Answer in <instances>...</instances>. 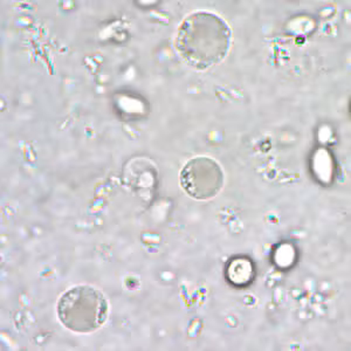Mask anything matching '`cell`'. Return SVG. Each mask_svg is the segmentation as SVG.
Instances as JSON below:
<instances>
[{
  "instance_id": "6da1fadb",
  "label": "cell",
  "mask_w": 351,
  "mask_h": 351,
  "mask_svg": "<svg viewBox=\"0 0 351 351\" xmlns=\"http://www.w3.org/2000/svg\"><path fill=\"white\" fill-rule=\"evenodd\" d=\"M231 45L232 29L228 21L210 11L189 14L176 33V51L184 62L197 71L220 64Z\"/></svg>"
},
{
  "instance_id": "7a4b0ae2",
  "label": "cell",
  "mask_w": 351,
  "mask_h": 351,
  "mask_svg": "<svg viewBox=\"0 0 351 351\" xmlns=\"http://www.w3.org/2000/svg\"><path fill=\"white\" fill-rule=\"evenodd\" d=\"M108 313V301L104 293L86 285L69 288L56 304L60 324L77 334H90L100 329L107 321Z\"/></svg>"
},
{
  "instance_id": "3957f363",
  "label": "cell",
  "mask_w": 351,
  "mask_h": 351,
  "mask_svg": "<svg viewBox=\"0 0 351 351\" xmlns=\"http://www.w3.org/2000/svg\"><path fill=\"white\" fill-rule=\"evenodd\" d=\"M180 182L184 191L193 199H212L223 189V169L210 157H195L184 165Z\"/></svg>"
},
{
  "instance_id": "277c9868",
  "label": "cell",
  "mask_w": 351,
  "mask_h": 351,
  "mask_svg": "<svg viewBox=\"0 0 351 351\" xmlns=\"http://www.w3.org/2000/svg\"><path fill=\"white\" fill-rule=\"evenodd\" d=\"M240 269L241 271H239L236 261L231 263L230 268H228V273H230L228 278H230V281H231L232 284L243 286V285L248 284L252 280V271H253L252 263L247 261V260L241 259Z\"/></svg>"
}]
</instances>
